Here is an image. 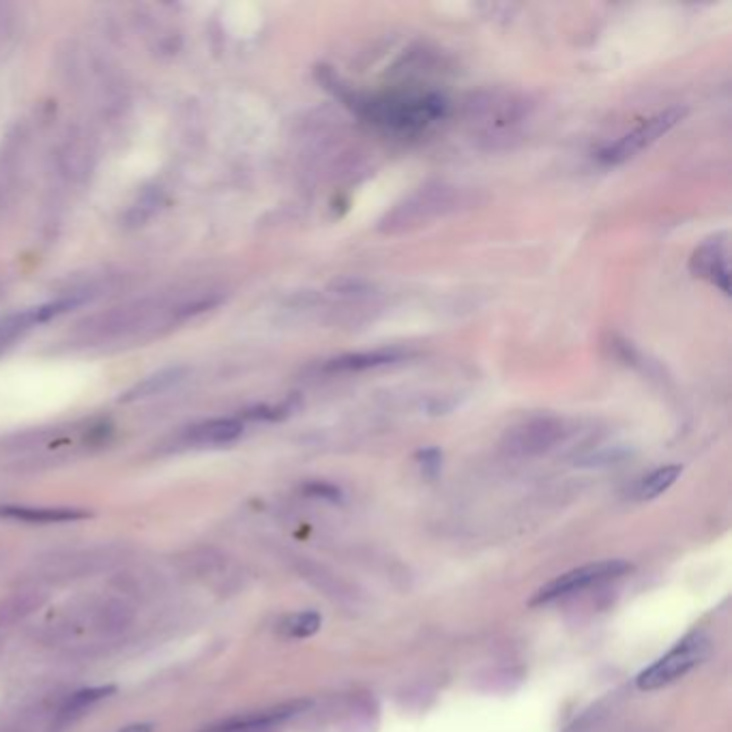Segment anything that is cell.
I'll list each match as a JSON object with an SVG mask.
<instances>
[{"instance_id": "cell-12", "label": "cell", "mask_w": 732, "mask_h": 732, "mask_svg": "<svg viewBox=\"0 0 732 732\" xmlns=\"http://www.w3.org/2000/svg\"><path fill=\"white\" fill-rule=\"evenodd\" d=\"M243 434L241 419H211L189 432V441L196 445H230Z\"/></svg>"}, {"instance_id": "cell-13", "label": "cell", "mask_w": 732, "mask_h": 732, "mask_svg": "<svg viewBox=\"0 0 732 732\" xmlns=\"http://www.w3.org/2000/svg\"><path fill=\"white\" fill-rule=\"evenodd\" d=\"M681 473H683V468L679 464H668V466L657 468V471H653L651 475H647L638 483V488H636L638 501L657 499V496L664 494L670 486H675V481L681 477Z\"/></svg>"}, {"instance_id": "cell-17", "label": "cell", "mask_w": 732, "mask_h": 732, "mask_svg": "<svg viewBox=\"0 0 732 732\" xmlns=\"http://www.w3.org/2000/svg\"><path fill=\"white\" fill-rule=\"evenodd\" d=\"M157 207H159V192L157 194L155 192H144L140 196V200L134 204V207L129 209L127 222L131 226H140V224H144L146 219H149L155 213Z\"/></svg>"}, {"instance_id": "cell-5", "label": "cell", "mask_w": 732, "mask_h": 732, "mask_svg": "<svg viewBox=\"0 0 732 732\" xmlns=\"http://www.w3.org/2000/svg\"><path fill=\"white\" fill-rule=\"evenodd\" d=\"M565 423L554 417H535L511 428L505 436V449L514 456H541L563 441Z\"/></svg>"}, {"instance_id": "cell-19", "label": "cell", "mask_w": 732, "mask_h": 732, "mask_svg": "<svg viewBox=\"0 0 732 732\" xmlns=\"http://www.w3.org/2000/svg\"><path fill=\"white\" fill-rule=\"evenodd\" d=\"M307 494L312 496H320V499H329V501H340V490L327 486V483H312V486L305 488Z\"/></svg>"}, {"instance_id": "cell-14", "label": "cell", "mask_w": 732, "mask_h": 732, "mask_svg": "<svg viewBox=\"0 0 732 732\" xmlns=\"http://www.w3.org/2000/svg\"><path fill=\"white\" fill-rule=\"evenodd\" d=\"M110 694H114V687L112 685H101V687H91V690H82L78 694H73L67 705L63 707L61 715L63 717H73V715H80L82 711H86L89 707H93L95 702L108 698Z\"/></svg>"}, {"instance_id": "cell-20", "label": "cell", "mask_w": 732, "mask_h": 732, "mask_svg": "<svg viewBox=\"0 0 732 732\" xmlns=\"http://www.w3.org/2000/svg\"><path fill=\"white\" fill-rule=\"evenodd\" d=\"M119 732H153L151 724H131L127 728H121Z\"/></svg>"}, {"instance_id": "cell-2", "label": "cell", "mask_w": 732, "mask_h": 732, "mask_svg": "<svg viewBox=\"0 0 732 732\" xmlns=\"http://www.w3.org/2000/svg\"><path fill=\"white\" fill-rule=\"evenodd\" d=\"M709 640L705 634L694 632L677 642L664 657H660L647 670H642L636 677L638 690L653 692L662 690V687L683 679L687 672L694 670L707 657Z\"/></svg>"}, {"instance_id": "cell-10", "label": "cell", "mask_w": 732, "mask_h": 732, "mask_svg": "<svg viewBox=\"0 0 732 732\" xmlns=\"http://www.w3.org/2000/svg\"><path fill=\"white\" fill-rule=\"evenodd\" d=\"M301 705H284L277 709H269V711H260V713H252V715H243V717H234V720H228L219 726L209 728L207 732H262L275 724H280L284 720H288L290 715H295L297 709Z\"/></svg>"}, {"instance_id": "cell-3", "label": "cell", "mask_w": 732, "mask_h": 732, "mask_svg": "<svg viewBox=\"0 0 732 732\" xmlns=\"http://www.w3.org/2000/svg\"><path fill=\"white\" fill-rule=\"evenodd\" d=\"M627 572H632V563L621 561V559H610V561H599V563H589L582 565L578 569H572L559 578L550 580L548 584L541 587L533 599L531 606H546L556 602V599H563L569 595H576L580 591H587L591 587H599V584L617 580L621 576H625Z\"/></svg>"}, {"instance_id": "cell-11", "label": "cell", "mask_w": 732, "mask_h": 732, "mask_svg": "<svg viewBox=\"0 0 732 732\" xmlns=\"http://www.w3.org/2000/svg\"><path fill=\"white\" fill-rule=\"evenodd\" d=\"M406 355L400 353V350H374V353H355V355H342L331 359L325 370L327 372H363V370H372V368H380V365H389V363H398L402 361Z\"/></svg>"}, {"instance_id": "cell-15", "label": "cell", "mask_w": 732, "mask_h": 732, "mask_svg": "<svg viewBox=\"0 0 732 732\" xmlns=\"http://www.w3.org/2000/svg\"><path fill=\"white\" fill-rule=\"evenodd\" d=\"M320 625H322V619L318 612H314V610L299 612V614H292V617H288L284 621L282 632L292 638H310L318 632Z\"/></svg>"}, {"instance_id": "cell-16", "label": "cell", "mask_w": 732, "mask_h": 732, "mask_svg": "<svg viewBox=\"0 0 732 732\" xmlns=\"http://www.w3.org/2000/svg\"><path fill=\"white\" fill-rule=\"evenodd\" d=\"M35 325H37V322H35L33 307H31V310H24L20 314L3 318V320H0V348H5L9 342L16 340L18 335H22L24 331H28Z\"/></svg>"}, {"instance_id": "cell-18", "label": "cell", "mask_w": 732, "mask_h": 732, "mask_svg": "<svg viewBox=\"0 0 732 732\" xmlns=\"http://www.w3.org/2000/svg\"><path fill=\"white\" fill-rule=\"evenodd\" d=\"M417 460L421 462V468L423 473H428L430 477H434L438 471H441V462H443V453L430 447V449H423L417 453Z\"/></svg>"}, {"instance_id": "cell-7", "label": "cell", "mask_w": 732, "mask_h": 732, "mask_svg": "<svg viewBox=\"0 0 732 732\" xmlns=\"http://www.w3.org/2000/svg\"><path fill=\"white\" fill-rule=\"evenodd\" d=\"M690 271L696 277L711 282L715 288H720L724 295H730V269L724 241L711 239L702 243L690 260Z\"/></svg>"}, {"instance_id": "cell-1", "label": "cell", "mask_w": 732, "mask_h": 732, "mask_svg": "<svg viewBox=\"0 0 732 732\" xmlns=\"http://www.w3.org/2000/svg\"><path fill=\"white\" fill-rule=\"evenodd\" d=\"M316 78L327 91H331L335 97H340L350 110L374 125H383L398 131H417L428 127L434 121H441L447 114V101L436 93L408 95V97L359 95L353 89L344 86L329 67H318Z\"/></svg>"}, {"instance_id": "cell-8", "label": "cell", "mask_w": 732, "mask_h": 732, "mask_svg": "<svg viewBox=\"0 0 732 732\" xmlns=\"http://www.w3.org/2000/svg\"><path fill=\"white\" fill-rule=\"evenodd\" d=\"M89 511L76 507H31V505H0V518L22 520L28 524H65L89 518Z\"/></svg>"}, {"instance_id": "cell-4", "label": "cell", "mask_w": 732, "mask_h": 732, "mask_svg": "<svg viewBox=\"0 0 732 732\" xmlns=\"http://www.w3.org/2000/svg\"><path fill=\"white\" fill-rule=\"evenodd\" d=\"M685 116H687V108H679V106L655 114V116H651V119L644 121L640 127H636L634 131H629V134L619 138L617 142L604 146V149L597 153V159L606 166L625 164V161L636 157L644 149H649L651 144L664 138L672 127H677L685 119Z\"/></svg>"}, {"instance_id": "cell-6", "label": "cell", "mask_w": 732, "mask_h": 732, "mask_svg": "<svg viewBox=\"0 0 732 732\" xmlns=\"http://www.w3.org/2000/svg\"><path fill=\"white\" fill-rule=\"evenodd\" d=\"M453 204L456 202L451 200V189L447 187L421 189L417 196H413L385 219L383 230L395 232V228H411L421 222H428V217L443 215V211L453 207Z\"/></svg>"}, {"instance_id": "cell-9", "label": "cell", "mask_w": 732, "mask_h": 732, "mask_svg": "<svg viewBox=\"0 0 732 732\" xmlns=\"http://www.w3.org/2000/svg\"><path fill=\"white\" fill-rule=\"evenodd\" d=\"M185 376H187V368H183V365H174V368L159 370V372H155L151 376H146V378L138 380V383L134 387H129L121 395V402L131 404V402L151 400V398H155V395L166 393L172 387H177L179 383H183Z\"/></svg>"}]
</instances>
